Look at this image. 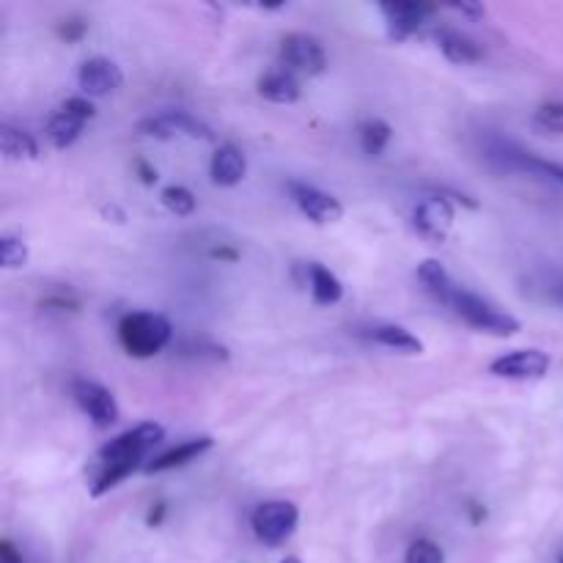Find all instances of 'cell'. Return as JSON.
<instances>
[{
	"instance_id": "f546056e",
	"label": "cell",
	"mask_w": 563,
	"mask_h": 563,
	"mask_svg": "<svg viewBox=\"0 0 563 563\" xmlns=\"http://www.w3.org/2000/svg\"><path fill=\"white\" fill-rule=\"evenodd\" d=\"M454 9H456V11H462V14L473 16V20H478V16H484V5H473V3H456Z\"/></svg>"
},
{
	"instance_id": "9c48e42d",
	"label": "cell",
	"mask_w": 563,
	"mask_h": 563,
	"mask_svg": "<svg viewBox=\"0 0 563 563\" xmlns=\"http://www.w3.org/2000/svg\"><path fill=\"white\" fill-rule=\"evenodd\" d=\"M412 225L421 236L432 242H445L451 225H454V207L443 196H427L412 209Z\"/></svg>"
},
{
	"instance_id": "3957f363",
	"label": "cell",
	"mask_w": 563,
	"mask_h": 563,
	"mask_svg": "<svg viewBox=\"0 0 563 563\" xmlns=\"http://www.w3.org/2000/svg\"><path fill=\"white\" fill-rule=\"evenodd\" d=\"M449 308H454V313L460 319H465L471 328L482 330V333H489V335H500V339H506V335H515L520 333V322H517L511 313L500 311L498 306H493V302H487L484 297L473 295V291H465V289H456L454 297H451Z\"/></svg>"
},
{
	"instance_id": "6da1fadb",
	"label": "cell",
	"mask_w": 563,
	"mask_h": 563,
	"mask_svg": "<svg viewBox=\"0 0 563 563\" xmlns=\"http://www.w3.org/2000/svg\"><path fill=\"white\" fill-rule=\"evenodd\" d=\"M174 339V328L163 313L135 311L119 322V341L132 357H154Z\"/></svg>"
},
{
	"instance_id": "d6a6232c",
	"label": "cell",
	"mask_w": 563,
	"mask_h": 563,
	"mask_svg": "<svg viewBox=\"0 0 563 563\" xmlns=\"http://www.w3.org/2000/svg\"><path fill=\"white\" fill-rule=\"evenodd\" d=\"M553 295H555V300H559L561 306H563V284H561V286H555V291H553Z\"/></svg>"
},
{
	"instance_id": "5b68a950",
	"label": "cell",
	"mask_w": 563,
	"mask_h": 563,
	"mask_svg": "<svg viewBox=\"0 0 563 563\" xmlns=\"http://www.w3.org/2000/svg\"><path fill=\"white\" fill-rule=\"evenodd\" d=\"M297 520H300V511H297L295 504H289V500H269V504H262L253 511L251 526L253 533H256L264 544L278 548L286 539H291Z\"/></svg>"
},
{
	"instance_id": "1f68e13d",
	"label": "cell",
	"mask_w": 563,
	"mask_h": 563,
	"mask_svg": "<svg viewBox=\"0 0 563 563\" xmlns=\"http://www.w3.org/2000/svg\"><path fill=\"white\" fill-rule=\"evenodd\" d=\"M82 31H86V25H82V22H77V25H66L60 33H64L66 38H77Z\"/></svg>"
},
{
	"instance_id": "30bf717a",
	"label": "cell",
	"mask_w": 563,
	"mask_h": 563,
	"mask_svg": "<svg viewBox=\"0 0 563 563\" xmlns=\"http://www.w3.org/2000/svg\"><path fill=\"white\" fill-rule=\"evenodd\" d=\"M379 11H383L390 36H394L396 42H405V38H410L412 33H418L423 25H427L429 16L434 14V5L396 0V3H383L379 5Z\"/></svg>"
},
{
	"instance_id": "8fae6325",
	"label": "cell",
	"mask_w": 563,
	"mask_h": 563,
	"mask_svg": "<svg viewBox=\"0 0 563 563\" xmlns=\"http://www.w3.org/2000/svg\"><path fill=\"white\" fill-rule=\"evenodd\" d=\"M550 368V355L542 350H517L493 361L489 372L504 379H539Z\"/></svg>"
},
{
	"instance_id": "8992f818",
	"label": "cell",
	"mask_w": 563,
	"mask_h": 563,
	"mask_svg": "<svg viewBox=\"0 0 563 563\" xmlns=\"http://www.w3.org/2000/svg\"><path fill=\"white\" fill-rule=\"evenodd\" d=\"M280 60L284 69L300 71V75H322L328 66V55L319 38L308 36V33H289L280 42Z\"/></svg>"
},
{
	"instance_id": "d4e9b609",
	"label": "cell",
	"mask_w": 563,
	"mask_h": 563,
	"mask_svg": "<svg viewBox=\"0 0 563 563\" xmlns=\"http://www.w3.org/2000/svg\"><path fill=\"white\" fill-rule=\"evenodd\" d=\"M0 264L5 269H20L27 264V245L20 236H3L0 240Z\"/></svg>"
},
{
	"instance_id": "e575fe53",
	"label": "cell",
	"mask_w": 563,
	"mask_h": 563,
	"mask_svg": "<svg viewBox=\"0 0 563 563\" xmlns=\"http://www.w3.org/2000/svg\"><path fill=\"white\" fill-rule=\"evenodd\" d=\"M559 563H563V555H561V561H559Z\"/></svg>"
},
{
	"instance_id": "9a60e30c",
	"label": "cell",
	"mask_w": 563,
	"mask_h": 563,
	"mask_svg": "<svg viewBox=\"0 0 563 563\" xmlns=\"http://www.w3.org/2000/svg\"><path fill=\"white\" fill-rule=\"evenodd\" d=\"M258 93H262L267 102L291 104L300 99V80L295 77V71L273 69L267 71V75L258 77Z\"/></svg>"
},
{
	"instance_id": "4fadbf2b",
	"label": "cell",
	"mask_w": 563,
	"mask_h": 563,
	"mask_svg": "<svg viewBox=\"0 0 563 563\" xmlns=\"http://www.w3.org/2000/svg\"><path fill=\"white\" fill-rule=\"evenodd\" d=\"M209 174L218 187H234L245 179L247 174V159L245 154L236 146H220L212 154V163H209Z\"/></svg>"
},
{
	"instance_id": "7402d4cb",
	"label": "cell",
	"mask_w": 563,
	"mask_h": 563,
	"mask_svg": "<svg viewBox=\"0 0 563 563\" xmlns=\"http://www.w3.org/2000/svg\"><path fill=\"white\" fill-rule=\"evenodd\" d=\"M357 137H361V148L368 157H379L394 137V126L383 119H366L357 126Z\"/></svg>"
},
{
	"instance_id": "cb8c5ba5",
	"label": "cell",
	"mask_w": 563,
	"mask_h": 563,
	"mask_svg": "<svg viewBox=\"0 0 563 563\" xmlns=\"http://www.w3.org/2000/svg\"><path fill=\"white\" fill-rule=\"evenodd\" d=\"M533 126L548 135H563V102H548L533 115Z\"/></svg>"
},
{
	"instance_id": "ffe728a7",
	"label": "cell",
	"mask_w": 563,
	"mask_h": 563,
	"mask_svg": "<svg viewBox=\"0 0 563 563\" xmlns=\"http://www.w3.org/2000/svg\"><path fill=\"white\" fill-rule=\"evenodd\" d=\"M0 148H3L5 159H36L38 143L33 141L31 132L16 130V126L3 124L0 126Z\"/></svg>"
},
{
	"instance_id": "ba28073f",
	"label": "cell",
	"mask_w": 563,
	"mask_h": 563,
	"mask_svg": "<svg viewBox=\"0 0 563 563\" xmlns=\"http://www.w3.org/2000/svg\"><path fill=\"white\" fill-rule=\"evenodd\" d=\"M289 192H291V201L300 207V212L306 214L308 220L319 225H328V223H339L344 218V207L335 196L330 192L319 190V187L306 185V181H289Z\"/></svg>"
},
{
	"instance_id": "d6986e66",
	"label": "cell",
	"mask_w": 563,
	"mask_h": 563,
	"mask_svg": "<svg viewBox=\"0 0 563 563\" xmlns=\"http://www.w3.org/2000/svg\"><path fill=\"white\" fill-rule=\"evenodd\" d=\"M308 286L317 306H335L344 297V286L341 280L330 273L322 264H308Z\"/></svg>"
},
{
	"instance_id": "484cf974",
	"label": "cell",
	"mask_w": 563,
	"mask_h": 563,
	"mask_svg": "<svg viewBox=\"0 0 563 563\" xmlns=\"http://www.w3.org/2000/svg\"><path fill=\"white\" fill-rule=\"evenodd\" d=\"M405 563H445V553L432 539H418L407 548Z\"/></svg>"
},
{
	"instance_id": "ac0fdd59",
	"label": "cell",
	"mask_w": 563,
	"mask_h": 563,
	"mask_svg": "<svg viewBox=\"0 0 563 563\" xmlns=\"http://www.w3.org/2000/svg\"><path fill=\"white\" fill-rule=\"evenodd\" d=\"M438 47L443 49L451 64H476V60L484 58L482 47L471 36L460 31H449V27L438 31Z\"/></svg>"
},
{
	"instance_id": "4316f807",
	"label": "cell",
	"mask_w": 563,
	"mask_h": 563,
	"mask_svg": "<svg viewBox=\"0 0 563 563\" xmlns=\"http://www.w3.org/2000/svg\"><path fill=\"white\" fill-rule=\"evenodd\" d=\"M511 159H515V165H520V168L537 170V174L550 176V179L563 185V165H559V163H548V159L528 157V154H511Z\"/></svg>"
},
{
	"instance_id": "2e32d148",
	"label": "cell",
	"mask_w": 563,
	"mask_h": 563,
	"mask_svg": "<svg viewBox=\"0 0 563 563\" xmlns=\"http://www.w3.org/2000/svg\"><path fill=\"white\" fill-rule=\"evenodd\" d=\"M418 280H421L423 291H427L429 297H434L438 302H443V306H449L454 291L460 289V286L451 280L449 269H445L438 258H427V262L418 264Z\"/></svg>"
},
{
	"instance_id": "e0dca14e",
	"label": "cell",
	"mask_w": 563,
	"mask_h": 563,
	"mask_svg": "<svg viewBox=\"0 0 563 563\" xmlns=\"http://www.w3.org/2000/svg\"><path fill=\"white\" fill-rule=\"evenodd\" d=\"M368 339L379 346H388V350L405 352V355H421L423 352V341L401 324H377V328L368 330Z\"/></svg>"
},
{
	"instance_id": "7c38bea8",
	"label": "cell",
	"mask_w": 563,
	"mask_h": 563,
	"mask_svg": "<svg viewBox=\"0 0 563 563\" xmlns=\"http://www.w3.org/2000/svg\"><path fill=\"white\" fill-rule=\"evenodd\" d=\"M77 82H80L82 93H88V97H108V93H113L115 88H121L124 75H121L115 60L97 55V58H88L86 64L80 66Z\"/></svg>"
},
{
	"instance_id": "277c9868",
	"label": "cell",
	"mask_w": 563,
	"mask_h": 563,
	"mask_svg": "<svg viewBox=\"0 0 563 563\" xmlns=\"http://www.w3.org/2000/svg\"><path fill=\"white\" fill-rule=\"evenodd\" d=\"M137 132L141 135L159 137V141H170V137H192V141H214L212 126L203 124L196 115L185 113V110H165V113L148 115V119L137 121Z\"/></svg>"
},
{
	"instance_id": "7a4b0ae2",
	"label": "cell",
	"mask_w": 563,
	"mask_h": 563,
	"mask_svg": "<svg viewBox=\"0 0 563 563\" xmlns=\"http://www.w3.org/2000/svg\"><path fill=\"white\" fill-rule=\"evenodd\" d=\"M165 438V429L159 423H141V427L130 429V432H121L119 438H113L110 443H104L99 449V462L102 467H115V471L135 473L141 467L143 456Z\"/></svg>"
},
{
	"instance_id": "f1b7e54d",
	"label": "cell",
	"mask_w": 563,
	"mask_h": 563,
	"mask_svg": "<svg viewBox=\"0 0 563 563\" xmlns=\"http://www.w3.org/2000/svg\"><path fill=\"white\" fill-rule=\"evenodd\" d=\"M0 563H22L20 553H16L14 544H11V542L0 544Z\"/></svg>"
},
{
	"instance_id": "836d02e7",
	"label": "cell",
	"mask_w": 563,
	"mask_h": 563,
	"mask_svg": "<svg viewBox=\"0 0 563 563\" xmlns=\"http://www.w3.org/2000/svg\"><path fill=\"white\" fill-rule=\"evenodd\" d=\"M280 563H300V559H295V555H289V559H284Z\"/></svg>"
},
{
	"instance_id": "5bb4252c",
	"label": "cell",
	"mask_w": 563,
	"mask_h": 563,
	"mask_svg": "<svg viewBox=\"0 0 563 563\" xmlns=\"http://www.w3.org/2000/svg\"><path fill=\"white\" fill-rule=\"evenodd\" d=\"M212 449V438H196V440H187V443L176 445V449L165 451L163 456L152 460L148 465H143L146 473H165V471H176V467H185L190 462H196L198 456H203L207 451Z\"/></svg>"
},
{
	"instance_id": "603a6c76",
	"label": "cell",
	"mask_w": 563,
	"mask_h": 563,
	"mask_svg": "<svg viewBox=\"0 0 563 563\" xmlns=\"http://www.w3.org/2000/svg\"><path fill=\"white\" fill-rule=\"evenodd\" d=\"M159 201H163V207L168 209L170 214H176V218H187V214L196 212V196H192L187 187H165V190L159 192Z\"/></svg>"
},
{
	"instance_id": "44dd1931",
	"label": "cell",
	"mask_w": 563,
	"mask_h": 563,
	"mask_svg": "<svg viewBox=\"0 0 563 563\" xmlns=\"http://www.w3.org/2000/svg\"><path fill=\"white\" fill-rule=\"evenodd\" d=\"M82 126H86V121L77 119V115H71L69 110L60 108L58 113L53 115V119L47 121V137L49 143H53L55 148H69L71 143L80 137Z\"/></svg>"
},
{
	"instance_id": "4dcf8cb0",
	"label": "cell",
	"mask_w": 563,
	"mask_h": 563,
	"mask_svg": "<svg viewBox=\"0 0 563 563\" xmlns=\"http://www.w3.org/2000/svg\"><path fill=\"white\" fill-rule=\"evenodd\" d=\"M137 170H141V179H143V185H154V181H157V170L154 168H148L146 163H137Z\"/></svg>"
},
{
	"instance_id": "52a82bcc",
	"label": "cell",
	"mask_w": 563,
	"mask_h": 563,
	"mask_svg": "<svg viewBox=\"0 0 563 563\" xmlns=\"http://www.w3.org/2000/svg\"><path fill=\"white\" fill-rule=\"evenodd\" d=\"M71 396L80 405V410L91 418L93 427L108 429L119 421V405H115V396L110 394L104 385L93 383V379H75L71 383Z\"/></svg>"
},
{
	"instance_id": "83f0119b",
	"label": "cell",
	"mask_w": 563,
	"mask_h": 563,
	"mask_svg": "<svg viewBox=\"0 0 563 563\" xmlns=\"http://www.w3.org/2000/svg\"><path fill=\"white\" fill-rule=\"evenodd\" d=\"M60 108L69 110L71 115H77V119H82V121L93 119V113H97V110H93V104L82 97H69L64 104H60Z\"/></svg>"
}]
</instances>
